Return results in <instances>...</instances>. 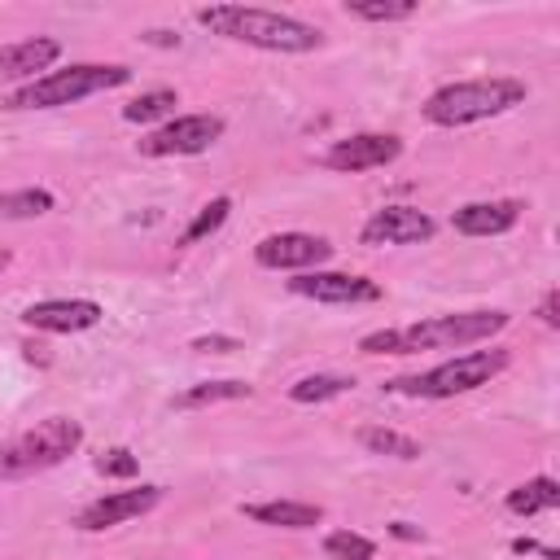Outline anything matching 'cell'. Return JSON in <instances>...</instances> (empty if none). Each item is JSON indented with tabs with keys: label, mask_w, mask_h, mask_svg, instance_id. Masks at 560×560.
<instances>
[{
	"label": "cell",
	"mask_w": 560,
	"mask_h": 560,
	"mask_svg": "<svg viewBox=\"0 0 560 560\" xmlns=\"http://www.w3.org/2000/svg\"><path fill=\"white\" fill-rule=\"evenodd\" d=\"M197 22L210 35H223L232 44L267 48V52H311L324 44V31L276 9H254V4H210L197 9Z\"/></svg>",
	"instance_id": "obj_1"
},
{
	"label": "cell",
	"mask_w": 560,
	"mask_h": 560,
	"mask_svg": "<svg viewBox=\"0 0 560 560\" xmlns=\"http://www.w3.org/2000/svg\"><path fill=\"white\" fill-rule=\"evenodd\" d=\"M508 311H459V315H433L402 328H381L359 341L363 354H420V350H459L477 346L508 328Z\"/></svg>",
	"instance_id": "obj_2"
},
{
	"label": "cell",
	"mask_w": 560,
	"mask_h": 560,
	"mask_svg": "<svg viewBox=\"0 0 560 560\" xmlns=\"http://www.w3.org/2000/svg\"><path fill=\"white\" fill-rule=\"evenodd\" d=\"M521 101H525V83L508 79V74H494V79H468V83L438 88L420 105V114L433 127H468V122H481V118H499V114L516 109Z\"/></svg>",
	"instance_id": "obj_3"
},
{
	"label": "cell",
	"mask_w": 560,
	"mask_h": 560,
	"mask_svg": "<svg viewBox=\"0 0 560 560\" xmlns=\"http://www.w3.org/2000/svg\"><path fill=\"white\" fill-rule=\"evenodd\" d=\"M83 442V424L70 416H48L35 429L0 442V481H18L44 468H57L61 459H70Z\"/></svg>",
	"instance_id": "obj_4"
},
{
	"label": "cell",
	"mask_w": 560,
	"mask_h": 560,
	"mask_svg": "<svg viewBox=\"0 0 560 560\" xmlns=\"http://www.w3.org/2000/svg\"><path fill=\"white\" fill-rule=\"evenodd\" d=\"M131 79L127 66H101V61H79V66H66V70H48L39 74L35 83H22L4 105L9 109H52V105H74L92 92H109V88H122Z\"/></svg>",
	"instance_id": "obj_5"
},
{
	"label": "cell",
	"mask_w": 560,
	"mask_h": 560,
	"mask_svg": "<svg viewBox=\"0 0 560 560\" xmlns=\"http://www.w3.org/2000/svg\"><path fill=\"white\" fill-rule=\"evenodd\" d=\"M503 368H508V350H468V354H455V359H446V363H438L420 376L385 381V389L407 394V398H455V394L490 385Z\"/></svg>",
	"instance_id": "obj_6"
},
{
	"label": "cell",
	"mask_w": 560,
	"mask_h": 560,
	"mask_svg": "<svg viewBox=\"0 0 560 560\" xmlns=\"http://www.w3.org/2000/svg\"><path fill=\"white\" fill-rule=\"evenodd\" d=\"M219 136H223V118H219V114H184V118H171L166 127L149 131V136L140 140V153H144V158L206 153Z\"/></svg>",
	"instance_id": "obj_7"
},
{
	"label": "cell",
	"mask_w": 560,
	"mask_h": 560,
	"mask_svg": "<svg viewBox=\"0 0 560 560\" xmlns=\"http://www.w3.org/2000/svg\"><path fill=\"white\" fill-rule=\"evenodd\" d=\"M254 258L267 271H306V267L328 262L332 245L324 236H311V232H276V236H262L254 245Z\"/></svg>",
	"instance_id": "obj_8"
},
{
	"label": "cell",
	"mask_w": 560,
	"mask_h": 560,
	"mask_svg": "<svg viewBox=\"0 0 560 560\" xmlns=\"http://www.w3.org/2000/svg\"><path fill=\"white\" fill-rule=\"evenodd\" d=\"M158 503H162V486L114 490V494L92 499V503H88V508L74 516V525H79V529H88V534H101V529H114V525H122V521H131V516L153 512Z\"/></svg>",
	"instance_id": "obj_9"
},
{
	"label": "cell",
	"mask_w": 560,
	"mask_h": 560,
	"mask_svg": "<svg viewBox=\"0 0 560 560\" xmlns=\"http://www.w3.org/2000/svg\"><path fill=\"white\" fill-rule=\"evenodd\" d=\"M289 289L298 298H315L328 306H354V302H376L381 284L368 276H350V271H302L289 280Z\"/></svg>",
	"instance_id": "obj_10"
},
{
	"label": "cell",
	"mask_w": 560,
	"mask_h": 560,
	"mask_svg": "<svg viewBox=\"0 0 560 560\" xmlns=\"http://www.w3.org/2000/svg\"><path fill=\"white\" fill-rule=\"evenodd\" d=\"M398 153H402V140H398V136H389V131H385V136H381V131H363V136L337 140V144L324 153V166L346 171V175H359V171L389 166Z\"/></svg>",
	"instance_id": "obj_11"
},
{
	"label": "cell",
	"mask_w": 560,
	"mask_h": 560,
	"mask_svg": "<svg viewBox=\"0 0 560 560\" xmlns=\"http://www.w3.org/2000/svg\"><path fill=\"white\" fill-rule=\"evenodd\" d=\"M433 232H438V223L424 210H416V206H385V210H376L363 223L359 241L363 245H416V241H429Z\"/></svg>",
	"instance_id": "obj_12"
},
{
	"label": "cell",
	"mask_w": 560,
	"mask_h": 560,
	"mask_svg": "<svg viewBox=\"0 0 560 560\" xmlns=\"http://www.w3.org/2000/svg\"><path fill=\"white\" fill-rule=\"evenodd\" d=\"M22 324L39 328V332H83L92 324H101V306L88 298H52V302H31L22 311Z\"/></svg>",
	"instance_id": "obj_13"
},
{
	"label": "cell",
	"mask_w": 560,
	"mask_h": 560,
	"mask_svg": "<svg viewBox=\"0 0 560 560\" xmlns=\"http://www.w3.org/2000/svg\"><path fill=\"white\" fill-rule=\"evenodd\" d=\"M521 201L516 197H499V201H468L451 214V228L464 232V236H499L508 228H516L521 219Z\"/></svg>",
	"instance_id": "obj_14"
},
{
	"label": "cell",
	"mask_w": 560,
	"mask_h": 560,
	"mask_svg": "<svg viewBox=\"0 0 560 560\" xmlns=\"http://www.w3.org/2000/svg\"><path fill=\"white\" fill-rule=\"evenodd\" d=\"M61 57V44L48 39V35H35V39H22V44H4L0 48V79H26L35 83L39 70L48 74V66Z\"/></svg>",
	"instance_id": "obj_15"
},
{
	"label": "cell",
	"mask_w": 560,
	"mask_h": 560,
	"mask_svg": "<svg viewBox=\"0 0 560 560\" xmlns=\"http://www.w3.org/2000/svg\"><path fill=\"white\" fill-rule=\"evenodd\" d=\"M249 521L258 525H280V529H311L324 521L319 503H293V499H276V503H245L241 508Z\"/></svg>",
	"instance_id": "obj_16"
},
{
	"label": "cell",
	"mask_w": 560,
	"mask_h": 560,
	"mask_svg": "<svg viewBox=\"0 0 560 560\" xmlns=\"http://www.w3.org/2000/svg\"><path fill=\"white\" fill-rule=\"evenodd\" d=\"M249 394H254V385H249V381H197V385H188L184 394H175V398H171V407L192 411V407L232 402V398H249Z\"/></svg>",
	"instance_id": "obj_17"
},
{
	"label": "cell",
	"mask_w": 560,
	"mask_h": 560,
	"mask_svg": "<svg viewBox=\"0 0 560 560\" xmlns=\"http://www.w3.org/2000/svg\"><path fill=\"white\" fill-rule=\"evenodd\" d=\"M560 503V486L551 477H534L516 490H508V512L512 516H534V512H551Z\"/></svg>",
	"instance_id": "obj_18"
},
{
	"label": "cell",
	"mask_w": 560,
	"mask_h": 560,
	"mask_svg": "<svg viewBox=\"0 0 560 560\" xmlns=\"http://www.w3.org/2000/svg\"><path fill=\"white\" fill-rule=\"evenodd\" d=\"M359 446H368L372 455H389V459H420V442L398 433V429H381V424H368L359 429Z\"/></svg>",
	"instance_id": "obj_19"
},
{
	"label": "cell",
	"mask_w": 560,
	"mask_h": 560,
	"mask_svg": "<svg viewBox=\"0 0 560 560\" xmlns=\"http://www.w3.org/2000/svg\"><path fill=\"white\" fill-rule=\"evenodd\" d=\"M354 381L350 376H332V372H315V376H302L289 385V398L293 402H328L337 394H346Z\"/></svg>",
	"instance_id": "obj_20"
},
{
	"label": "cell",
	"mask_w": 560,
	"mask_h": 560,
	"mask_svg": "<svg viewBox=\"0 0 560 560\" xmlns=\"http://www.w3.org/2000/svg\"><path fill=\"white\" fill-rule=\"evenodd\" d=\"M346 13L359 22H402L416 13V0H346Z\"/></svg>",
	"instance_id": "obj_21"
},
{
	"label": "cell",
	"mask_w": 560,
	"mask_h": 560,
	"mask_svg": "<svg viewBox=\"0 0 560 560\" xmlns=\"http://www.w3.org/2000/svg\"><path fill=\"white\" fill-rule=\"evenodd\" d=\"M52 210V192L44 188H18V192H0V214L4 219H35Z\"/></svg>",
	"instance_id": "obj_22"
},
{
	"label": "cell",
	"mask_w": 560,
	"mask_h": 560,
	"mask_svg": "<svg viewBox=\"0 0 560 560\" xmlns=\"http://www.w3.org/2000/svg\"><path fill=\"white\" fill-rule=\"evenodd\" d=\"M175 105H179V96H175L171 88H158V92H144V96H136L131 105H122V118H127V122H153V118L171 114Z\"/></svg>",
	"instance_id": "obj_23"
},
{
	"label": "cell",
	"mask_w": 560,
	"mask_h": 560,
	"mask_svg": "<svg viewBox=\"0 0 560 560\" xmlns=\"http://www.w3.org/2000/svg\"><path fill=\"white\" fill-rule=\"evenodd\" d=\"M324 551H328L332 560H372V556H376V542L363 538V534H350V529H332V534L324 538Z\"/></svg>",
	"instance_id": "obj_24"
},
{
	"label": "cell",
	"mask_w": 560,
	"mask_h": 560,
	"mask_svg": "<svg viewBox=\"0 0 560 560\" xmlns=\"http://www.w3.org/2000/svg\"><path fill=\"white\" fill-rule=\"evenodd\" d=\"M228 210H232L228 197H214L210 206H201V214H197V219L188 223V232H184V245H197V241H206L210 232H219L223 219H228Z\"/></svg>",
	"instance_id": "obj_25"
},
{
	"label": "cell",
	"mask_w": 560,
	"mask_h": 560,
	"mask_svg": "<svg viewBox=\"0 0 560 560\" xmlns=\"http://www.w3.org/2000/svg\"><path fill=\"white\" fill-rule=\"evenodd\" d=\"M96 468H101L105 477H136V472H140V459H136L127 446H114V451H105V455L96 459Z\"/></svg>",
	"instance_id": "obj_26"
},
{
	"label": "cell",
	"mask_w": 560,
	"mask_h": 560,
	"mask_svg": "<svg viewBox=\"0 0 560 560\" xmlns=\"http://www.w3.org/2000/svg\"><path fill=\"white\" fill-rule=\"evenodd\" d=\"M192 350H201V354H232V350H241V341L236 337H197Z\"/></svg>",
	"instance_id": "obj_27"
},
{
	"label": "cell",
	"mask_w": 560,
	"mask_h": 560,
	"mask_svg": "<svg viewBox=\"0 0 560 560\" xmlns=\"http://www.w3.org/2000/svg\"><path fill=\"white\" fill-rule=\"evenodd\" d=\"M538 315H542V324H547V328H560V293H556V289H547V293H542Z\"/></svg>",
	"instance_id": "obj_28"
},
{
	"label": "cell",
	"mask_w": 560,
	"mask_h": 560,
	"mask_svg": "<svg viewBox=\"0 0 560 560\" xmlns=\"http://www.w3.org/2000/svg\"><path fill=\"white\" fill-rule=\"evenodd\" d=\"M394 534H398V538H420V529L407 525V521H394Z\"/></svg>",
	"instance_id": "obj_29"
},
{
	"label": "cell",
	"mask_w": 560,
	"mask_h": 560,
	"mask_svg": "<svg viewBox=\"0 0 560 560\" xmlns=\"http://www.w3.org/2000/svg\"><path fill=\"white\" fill-rule=\"evenodd\" d=\"M4 267H9V249H0V271H4Z\"/></svg>",
	"instance_id": "obj_30"
}]
</instances>
